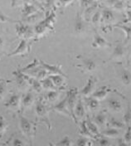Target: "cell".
Wrapping results in <instances>:
<instances>
[{
	"label": "cell",
	"mask_w": 131,
	"mask_h": 146,
	"mask_svg": "<svg viewBox=\"0 0 131 146\" xmlns=\"http://www.w3.org/2000/svg\"><path fill=\"white\" fill-rule=\"evenodd\" d=\"M18 118H19V129H20L21 132L22 133V135L24 136L28 139L30 146H32V140H33V138L36 135L37 125H38V123L33 122V121L28 119L27 117H25L22 115V113L21 111L18 115Z\"/></svg>",
	"instance_id": "obj_1"
},
{
	"label": "cell",
	"mask_w": 131,
	"mask_h": 146,
	"mask_svg": "<svg viewBox=\"0 0 131 146\" xmlns=\"http://www.w3.org/2000/svg\"><path fill=\"white\" fill-rule=\"evenodd\" d=\"M56 21V14L54 12H51L48 13L46 18L40 21L38 24L34 27V33L37 36V37L43 36L47 30H52L53 28V23Z\"/></svg>",
	"instance_id": "obj_2"
},
{
	"label": "cell",
	"mask_w": 131,
	"mask_h": 146,
	"mask_svg": "<svg viewBox=\"0 0 131 146\" xmlns=\"http://www.w3.org/2000/svg\"><path fill=\"white\" fill-rule=\"evenodd\" d=\"M49 110L47 108L46 104L44 103L43 97H40L37 102L35 106V113L37 119L39 120V122H42L47 126L48 129H51V121L49 119Z\"/></svg>",
	"instance_id": "obj_3"
},
{
	"label": "cell",
	"mask_w": 131,
	"mask_h": 146,
	"mask_svg": "<svg viewBox=\"0 0 131 146\" xmlns=\"http://www.w3.org/2000/svg\"><path fill=\"white\" fill-rule=\"evenodd\" d=\"M13 76H15V81L17 83V87L20 91H26L31 87V82L32 78L27 74L22 72L20 70L13 72Z\"/></svg>",
	"instance_id": "obj_4"
},
{
	"label": "cell",
	"mask_w": 131,
	"mask_h": 146,
	"mask_svg": "<svg viewBox=\"0 0 131 146\" xmlns=\"http://www.w3.org/2000/svg\"><path fill=\"white\" fill-rule=\"evenodd\" d=\"M78 96H79V91L76 87H72L69 91H67L66 98V103H67V107L70 110L71 115H72V119L75 121V117H74V109H75L76 102L78 100Z\"/></svg>",
	"instance_id": "obj_5"
},
{
	"label": "cell",
	"mask_w": 131,
	"mask_h": 146,
	"mask_svg": "<svg viewBox=\"0 0 131 146\" xmlns=\"http://www.w3.org/2000/svg\"><path fill=\"white\" fill-rule=\"evenodd\" d=\"M16 33L19 37L25 40H29L35 35L34 30L28 24H24L22 22L19 23L16 26Z\"/></svg>",
	"instance_id": "obj_6"
},
{
	"label": "cell",
	"mask_w": 131,
	"mask_h": 146,
	"mask_svg": "<svg viewBox=\"0 0 131 146\" xmlns=\"http://www.w3.org/2000/svg\"><path fill=\"white\" fill-rule=\"evenodd\" d=\"M22 97L21 94L14 93L10 96L8 100L4 103L5 108L13 111H21V103H22Z\"/></svg>",
	"instance_id": "obj_7"
},
{
	"label": "cell",
	"mask_w": 131,
	"mask_h": 146,
	"mask_svg": "<svg viewBox=\"0 0 131 146\" xmlns=\"http://www.w3.org/2000/svg\"><path fill=\"white\" fill-rule=\"evenodd\" d=\"M31 46H32V42H30L29 40H25V39H22L21 42H19V46H17V48L12 52L11 53L8 55L9 56H24V55L28 54L31 51Z\"/></svg>",
	"instance_id": "obj_8"
},
{
	"label": "cell",
	"mask_w": 131,
	"mask_h": 146,
	"mask_svg": "<svg viewBox=\"0 0 131 146\" xmlns=\"http://www.w3.org/2000/svg\"><path fill=\"white\" fill-rule=\"evenodd\" d=\"M84 101L81 98L79 97V99L76 102V105L74 109V117H75V122L78 125V120L82 121L85 119V108Z\"/></svg>",
	"instance_id": "obj_9"
},
{
	"label": "cell",
	"mask_w": 131,
	"mask_h": 146,
	"mask_svg": "<svg viewBox=\"0 0 131 146\" xmlns=\"http://www.w3.org/2000/svg\"><path fill=\"white\" fill-rule=\"evenodd\" d=\"M40 62V66L46 70V72L48 73V75H61L62 76H64L66 78H67V76L63 73L61 65H51V64L46 63L42 60H39Z\"/></svg>",
	"instance_id": "obj_10"
},
{
	"label": "cell",
	"mask_w": 131,
	"mask_h": 146,
	"mask_svg": "<svg viewBox=\"0 0 131 146\" xmlns=\"http://www.w3.org/2000/svg\"><path fill=\"white\" fill-rule=\"evenodd\" d=\"M40 13V10L32 3H23L22 5V18L23 20L28 19V18H31L36 14H38Z\"/></svg>",
	"instance_id": "obj_11"
},
{
	"label": "cell",
	"mask_w": 131,
	"mask_h": 146,
	"mask_svg": "<svg viewBox=\"0 0 131 146\" xmlns=\"http://www.w3.org/2000/svg\"><path fill=\"white\" fill-rule=\"evenodd\" d=\"M97 82V79L94 76H91L88 79V81L86 82V84L85 85V86L81 89V95L83 96L84 97H89L92 95L94 91H95V85Z\"/></svg>",
	"instance_id": "obj_12"
},
{
	"label": "cell",
	"mask_w": 131,
	"mask_h": 146,
	"mask_svg": "<svg viewBox=\"0 0 131 146\" xmlns=\"http://www.w3.org/2000/svg\"><path fill=\"white\" fill-rule=\"evenodd\" d=\"M79 67L82 72H94L96 68V63L94 59L90 57H82L80 59Z\"/></svg>",
	"instance_id": "obj_13"
},
{
	"label": "cell",
	"mask_w": 131,
	"mask_h": 146,
	"mask_svg": "<svg viewBox=\"0 0 131 146\" xmlns=\"http://www.w3.org/2000/svg\"><path fill=\"white\" fill-rule=\"evenodd\" d=\"M52 110H54L55 112L58 113V114H61V115H63L67 117H70V118L72 119V115L70 112V110L67 107V103H66V98H64L61 101L57 102L56 105L52 108Z\"/></svg>",
	"instance_id": "obj_14"
},
{
	"label": "cell",
	"mask_w": 131,
	"mask_h": 146,
	"mask_svg": "<svg viewBox=\"0 0 131 146\" xmlns=\"http://www.w3.org/2000/svg\"><path fill=\"white\" fill-rule=\"evenodd\" d=\"M35 102V96L32 91H28L24 96L22 97V103H21V112L22 113L24 110L29 109L32 104Z\"/></svg>",
	"instance_id": "obj_15"
},
{
	"label": "cell",
	"mask_w": 131,
	"mask_h": 146,
	"mask_svg": "<svg viewBox=\"0 0 131 146\" xmlns=\"http://www.w3.org/2000/svg\"><path fill=\"white\" fill-rule=\"evenodd\" d=\"M125 52H126V50H125L124 46L123 45L121 42H118L114 47V50H113L112 54L110 57V60L120 61L124 57Z\"/></svg>",
	"instance_id": "obj_16"
},
{
	"label": "cell",
	"mask_w": 131,
	"mask_h": 146,
	"mask_svg": "<svg viewBox=\"0 0 131 146\" xmlns=\"http://www.w3.org/2000/svg\"><path fill=\"white\" fill-rule=\"evenodd\" d=\"M74 30L75 33L81 34L85 31V18L80 13H76L75 18V24H74Z\"/></svg>",
	"instance_id": "obj_17"
},
{
	"label": "cell",
	"mask_w": 131,
	"mask_h": 146,
	"mask_svg": "<svg viewBox=\"0 0 131 146\" xmlns=\"http://www.w3.org/2000/svg\"><path fill=\"white\" fill-rule=\"evenodd\" d=\"M91 46L94 48H104V47H109L110 46V43L101 35L95 33L94 35L93 42Z\"/></svg>",
	"instance_id": "obj_18"
},
{
	"label": "cell",
	"mask_w": 131,
	"mask_h": 146,
	"mask_svg": "<svg viewBox=\"0 0 131 146\" xmlns=\"http://www.w3.org/2000/svg\"><path fill=\"white\" fill-rule=\"evenodd\" d=\"M91 119L98 127H104L105 125H107L108 116H107L105 111L103 110V111H100L97 114H95Z\"/></svg>",
	"instance_id": "obj_19"
},
{
	"label": "cell",
	"mask_w": 131,
	"mask_h": 146,
	"mask_svg": "<svg viewBox=\"0 0 131 146\" xmlns=\"http://www.w3.org/2000/svg\"><path fill=\"white\" fill-rule=\"evenodd\" d=\"M107 106L110 110L114 113H119L123 111V106L120 100L115 98H110L107 100Z\"/></svg>",
	"instance_id": "obj_20"
},
{
	"label": "cell",
	"mask_w": 131,
	"mask_h": 146,
	"mask_svg": "<svg viewBox=\"0 0 131 146\" xmlns=\"http://www.w3.org/2000/svg\"><path fill=\"white\" fill-rule=\"evenodd\" d=\"M48 77L52 81L54 86L57 88H59V91L63 90L65 88L66 77L61 76V75H50V76H48Z\"/></svg>",
	"instance_id": "obj_21"
},
{
	"label": "cell",
	"mask_w": 131,
	"mask_h": 146,
	"mask_svg": "<svg viewBox=\"0 0 131 146\" xmlns=\"http://www.w3.org/2000/svg\"><path fill=\"white\" fill-rule=\"evenodd\" d=\"M110 90L107 86H102V87H101V88H99V89H97V90L94 91L91 96H92L93 98L96 99L99 101L103 100L106 98V96H107V95L110 92Z\"/></svg>",
	"instance_id": "obj_22"
},
{
	"label": "cell",
	"mask_w": 131,
	"mask_h": 146,
	"mask_svg": "<svg viewBox=\"0 0 131 146\" xmlns=\"http://www.w3.org/2000/svg\"><path fill=\"white\" fill-rule=\"evenodd\" d=\"M85 106H86L91 111H96L98 110L101 105H100V101L97 100L96 99L93 98L92 96H89V97H85Z\"/></svg>",
	"instance_id": "obj_23"
},
{
	"label": "cell",
	"mask_w": 131,
	"mask_h": 146,
	"mask_svg": "<svg viewBox=\"0 0 131 146\" xmlns=\"http://www.w3.org/2000/svg\"><path fill=\"white\" fill-rule=\"evenodd\" d=\"M78 125H80V129H79V133L81 135V136L85 137V138H88V139H95V138L94 136L90 132L89 129L86 125V123H85V119L82 120V121H80L78 123Z\"/></svg>",
	"instance_id": "obj_24"
},
{
	"label": "cell",
	"mask_w": 131,
	"mask_h": 146,
	"mask_svg": "<svg viewBox=\"0 0 131 146\" xmlns=\"http://www.w3.org/2000/svg\"><path fill=\"white\" fill-rule=\"evenodd\" d=\"M115 20L113 11L110 9H105L101 12V21L106 23H111Z\"/></svg>",
	"instance_id": "obj_25"
},
{
	"label": "cell",
	"mask_w": 131,
	"mask_h": 146,
	"mask_svg": "<svg viewBox=\"0 0 131 146\" xmlns=\"http://www.w3.org/2000/svg\"><path fill=\"white\" fill-rule=\"evenodd\" d=\"M101 135H102L104 136L107 137V138H112V139H114V138H118L119 135H120V131L119 129H114V128L108 127L106 129H103L101 132Z\"/></svg>",
	"instance_id": "obj_26"
},
{
	"label": "cell",
	"mask_w": 131,
	"mask_h": 146,
	"mask_svg": "<svg viewBox=\"0 0 131 146\" xmlns=\"http://www.w3.org/2000/svg\"><path fill=\"white\" fill-rule=\"evenodd\" d=\"M85 123H86V125H87V127L89 129L90 132L93 135L95 138H96V137L101 134L100 131H99L98 126L94 123L91 119H90L89 117H86V119H85Z\"/></svg>",
	"instance_id": "obj_27"
},
{
	"label": "cell",
	"mask_w": 131,
	"mask_h": 146,
	"mask_svg": "<svg viewBox=\"0 0 131 146\" xmlns=\"http://www.w3.org/2000/svg\"><path fill=\"white\" fill-rule=\"evenodd\" d=\"M60 91H50L47 92L44 96V99L48 101L49 103H55L60 97Z\"/></svg>",
	"instance_id": "obj_28"
},
{
	"label": "cell",
	"mask_w": 131,
	"mask_h": 146,
	"mask_svg": "<svg viewBox=\"0 0 131 146\" xmlns=\"http://www.w3.org/2000/svg\"><path fill=\"white\" fill-rule=\"evenodd\" d=\"M109 127L114 128V129H124L125 125L124 122L118 120L117 119H115L114 117H110V119H108L107 121V125Z\"/></svg>",
	"instance_id": "obj_29"
},
{
	"label": "cell",
	"mask_w": 131,
	"mask_h": 146,
	"mask_svg": "<svg viewBox=\"0 0 131 146\" xmlns=\"http://www.w3.org/2000/svg\"><path fill=\"white\" fill-rule=\"evenodd\" d=\"M95 143L97 146H113L110 139L101 134L95 139Z\"/></svg>",
	"instance_id": "obj_30"
},
{
	"label": "cell",
	"mask_w": 131,
	"mask_h": 146,
	"mask_svg": "<svg viewBox=\"0 0 131 146\" xmlns=\"http://www.w3.org/2000/svg\"><path fill=\"white\" fill-rule=\"evenodd\" d=\"M120 80L125 86L131 85V72L127 69H122L120 72Z\"/></svg>",
	"instance_id": "obj_31"
},
{
	"label": "cell",
	"mask_w": 131,
	"mask_h": 146,
	"mask_svg": "<svg viewBox=\"0 0 131 146\" xmlns=\"http://www.w3.org/2000/svg\"><path fill=\"white\" fill-rule=\"evenodd\" d=\"M40 82H41V84H42V86L43 90H46V91H55V90H56V87L54 86L52 81L48 76H47V78H45V79L40 81Z\"/></svg>",
	"instance_id": "obj_32"
},
{
	"label": "cell",
	"mask_w": 131,
	"mask_h": 146,
	"mask_svg": "<svg viewBox=\"0 0 131 146\" xmlns=\"http://www.w3.org/2000/svg\"><path fill=\"white\" fill-rule=\"evenodd\" d=\"M108 4H110V7L115 10L123 11L126 8V3L124 1H108Z\"/></svg>",
	"instance_id": "obj_33"
},
{
	"label": "cell",
	"mask_w": 131,
	"mask_h": 146,
	"mask_svg": "<svg viewBox=\"0 0 131 146\" xmlns=\"http://www.w3.org/2000/svg\"><path fill=\"white\" fill-rule=\"evenodd\" d=\"M31 87H32V90L33 92L38 93V94L42 93L43 91V88L42 86V84H41L40 81H38L37 79H34V78H32V80Z\"/></svg>",
	"instance_id": "obj_34"
},
{
	"label": "cell",
	"mask_w": 131,
	"mask_h": 146,
	"mask_svg": "<svg viewBox=\"0 0 131 146\" xmlns=\"http://www.w3.org/2000/svg\"><path fill=\"white\" fill-rule=\"evenodd\" d=\"M39 66H40V62L38 61L37 58H35L32 63L28 64L26 67L22 68V69H19V70H20L22 72L26 73V72H30V71H32V70H34V69L38 68V67H39Z\"/></svg>",
	"instance_id": "obj_35"
},
{
	"label": "cell",
	"mask_w": 131,
	"mask_h": 146,
	"mask_svg": "<svg viewBox=\"0 0 131 146\" xmlns=\"http://www.w3.org/2000/svg\"><path fill=\"white\" fill-rule=\"evenodd\" d=\"M9 129V123L3 116L0 115V139L3 136L5 132Z\"/></svg>",
	"instance_id": "obj_36"
},
{
	"label": "cell",
	"mask_w": 131,
	"mask_h": 146,
	"mask_svg": "<svg viewBox=\"0 0 131 146\" xmlns=\"http://www.w3.org/2000/svg\"><path fill=\"white\" fill-rule=\"evenodd\" d=\"M8 93V86L7 82L3 80L0 81V100H3Z\"/></svg>",
	"instance_id": "obj_37"
},
{
	"label": "cell",
	"mask_w": 131,
	"mask_h": 146,
	"mask_svg": "<svg viewBox=\"0 0 131 146\" xmlns=\"http://www.w3.org/2000/svg\"><path fill=\"white\" fill-rule=\"evenodd\" d=\"M91 143V139L83 136H80L75 140V146H88Z\"/></svg>",
	"instance_id": "obj_38"
},
{
	"label": "cell",
	"mask_w": 131,
	"mask_h": 146,
	"mask_svg": "<svg viewBox=\"0 0 131 146\" xmlns=\"http://www.w3.org/2000/svg\"><path fill=\"white\" fill-rule=\"evenodd\" d=\"M116 27L118 28H120L122 31L126 34V40H130L131 38V27L130 26H128V25H125L124 23L122 24H118L116 25Z\"/></svg>",
	"instance_id": "obj_39"
},
{
	"label": "cell",
	"mask_w": 131,
	"mask_h": 146,
	"mask_svg": "<svg viewBox=\"0 0 131 146\" xmlns=\"http://www.w3.org/2000/svg\"><path fill=\"white\" fill-rule=\"evenodd\" d=\"M91 23H92V24H93L94 26L99 25L100 22L101 21V12L96 10L93 13V15L91 16Z\"/></svg>",
	"instance_id": "obj_40"
},
{
	"label": "cell",
	"mask_w": 131,
	"mask_h": 146,
	"mask_svg": "<svg viewBox=\"0 0 131 146\" xmlns=\"http://www.w3.org/2000/svg\"><path fill=\"white\" fill-rule=\"evenodd\" d=\"M20 23V21L15 20V19H12L9 16L5 15L4 13L0 12V23Z\"/></svg>",
	"instance_id": "obj_41"
},
{
	"label": "cell",
	"mask_w": 131,
	"mask_h": 146,
	"mask_svg": "<svg viewBox=\"0 0 131 146\" xmlns=\"http://www.w3.org/2000/svg\"><path fill=\"white\" fill-rule=\"evenodd\" d=\"M55 146H72V141L68 136H65L57 142Z\"/></svg>",
	"instance_id": "obj_42"
},
{
	"label": "cell",
	"mask_w": 131,
	"mask_h": 146,
	"mask_svg": "<svg viewBox=\"0 0 131 146\" xmlns=\"http://www.w3.org/2000/svg\"><path fill=\"white\" fill-rule=\"evenodd\" d=\"M124 125H126L128 127L129 126H130L131 125V108H128L127 110V111H126V113L124 114Z\"/></svg>",
	"instance_id": "obj_43"
},
{
	"label": "cell",
	"mask_w": 131,
	"mask_h": 146,
	"mask_svg": "<svg viewBox=\"0 0 131 146\" xmlns=\"http://www.w3.org/2000/svg\"><path fill=\"white\" fill-rule=\"evenodd\" d=\"M123 140L128 145L131 146V131L130 129L128 128V129H127V131H126V133L124 134V139H123Z\"/></svg>",
	"instance_id": "obj_44"
},
{
	"label": "cell",
	"mask_w": 131,
	"mask_h": 146,
	"mask_svg": "<svg viewBox=\"0 0 131 146\" xmlns=\"http://www.w3.org/2000/svg\"><path fill=\"white\" fill-rule=\"evenodd\" d=\"M11 146H25V144L22 139H20L19 138H14L13 139Z\"/></svg>",
	"instance_id": "obj_45"
},
{
	"label": "cell",
	"mask_w": 131,
	"mask_h": 146,
	"mask_svg": "<svg viewBox=\"0 0 131 146\" xmlns=\"http://www.w3.org/2000/svg\"><path fill=\"white\" fill-rule=\"evenodd\" d=\"M4 45H5V40L3 36L0 35V52L3 49Z\"/></svg>",
	"instance_id": "obj_46"
},
{
	"label": "cell",
	"mask_w": 131,
	"mask_h": 146,
	"mask_svg": "<svg viewBox=\"0 0 131 146\" xmlns=\"http://www.w3.org/2000/svg\"><path fill=\"white\" fill-rule=\"evenodd\" d=\"M125 15H126V22L131 23V10H127Z\"/></svg>",
	"instance_id": "obj_47"
},
{
	"label": "cell",
	"mask_w": 131,
	"mask_h": 146,
	"mask_svg": "<svg viewBox=\"0 0 131 146\" xmlns=\"http://www.w3.org/2000/svg\"><path fill=\"white\" fill-rule=\"evenodd\" d=\"M118 146H130L128 145L124 140H123V139H119V141H118Z\"/></svg>",
	"instance_id": "obj_48"
},
{
	"label": "cell",
	"mask_w": 131,
	"mask_h": 146,
	"mask_svg": "<svg viewBox=\"0 0 131 146\" xmlns=\"http://www.w3.org/2000/svg\"><path fill=\"white\" fill-rule=\"evenodd\" d=\"M6 145V143H2V142H0V146H3Z\"/></svg>",
	"instance_id": "obj_49"
},
{
	"label": "cell",
	"mask_w": 131,
	"mask_h": 146,
	"mask_svg": "<svg viewBox=\"0 0 131 146\" xmlns=\"http://www.w3.org/2000/svg\"><path fill=\"white\" fill-rule=\"evenodd\" d=\"M88 146H92V142H91V144H90Z\"/></svg>",
	"instance_id": "obj_50"
},
{
	"label": "cell",
	"mask_w": 131,
	"mask_h": 146,
	"mask_svg": "<svg viewBox=\"0 0 131 146\" xmlns=\"http://www.w3.org/2000/svg\"><path fill=\"white\" fill-rule=\"evenodd\" d=\"M130 63H131V57H130Z\"/></svg>",
	"instance_id": "obj_51"
}]
</instances>
